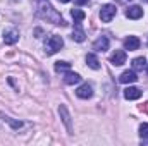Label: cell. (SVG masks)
Wrapping results in <instances>:
<instances>
[{
	"label": "cell",
	"mask_w": 148,
	"mask_h": 146,
	"mask_svg": "<svg viewBox=\"0 0 148 146\" xmlns=\"http://www.w3.org/2000/svg\"><path fill=\"white\" fill-rule=\"evenodd\" d=\"M40 16L41 17H45V19H48V21H52V23H55V24H66L64 23V19H62V16L52 7V5H48V3H43L41 7H40Z\"/></svg>",
	"instance_id": "obj_1"
},
{
	"label": "cell",
	"mask_w": 148,
	"mask_h": 146,
	"mask_svg": "<svg viewBox=\"0 0 148 146\" xmlns=\"http://www.w3.org/2000/svg\"><path fill=\"white\" fill-rule=\"evenodd\" d=\"M62 46H64V40H62V36L52 35V36L47 40V43H45V52H47V55H53V53H57Z\"/></svg>",
	"instance_id": "obj_2"
},
{
	"label": "cell",
	"mask_w": 148,
	"mask_h": 146,
	"mask_svg": "<svg viewBox=\"0 0 148 146\" xmlns=\"http://www.w3.org/2000/svg\"><path fill=\"white\" fill-rule=\"evenodd\" d=\"M115 14H117L115 5L107 3V5H103V7H102V10H100V19H102L103 23H110L112 19L115 17Z\"/></svg>",
	"instance_id": "obj_3"
},
{
	"label": "cell",
	"mask_w": 148,
	"mask_h": 146,
	"mask_svg": "<svg viewBox=\"0 0 148 146\" xmlns=\"http://www.w3.org/2000/svg\"><path fill=\"white\" fill-rule=\"evenodd\" d=\"M84 38H86V33H84V29H83L81 23H79V21H74L73 40H74V41H77V43H81V41H84Z\"/></svg>",
	"instance_id": "obj_4"
},
{
	"label": "cell",
	"mask_w": 148,
	"mask_h": 146,
	"mask_svg": "<svg viewBox=\"0 0 148 146\" xmlns=\"http://www.w3.org/2000/svg\"><path fill=\"white\" fill-rule=\"evenodd\" d=\"M110 62H112V65H115V67L126 64V52L124 50H115L110 55Z\"/></svg>",
	"instance_id": "obj_5"
},
{
	"label": "cell",
	"mask_w": 148,
	"mask_h": 146,
	"mask_svg": "<svg viewBox=\"0 0 148 146\" xmlns=\"http://www.w3.org/2000/svg\"><path fill=\"white\" fill-rule=\"evenodd\" d=\"M141 16H143V9H141L140 5H131V7L126 10V17H127V19L136 21V19H140Z\"/></svg>",
	"instance_id": "obj_6"
},
{
	"label": "cell",
	"mask_w": 148,
	"mask_h": 146,
	"mask_svg": "<svg viewBox=\"0 0 148 146\" xmlns=\"http://www.w3.org/2000/svg\"><path fill=\"white\" fill-rule=\"evenodd\" d=\"M140 45H141V41H140V38H138V36H127L126 40H124V48H126V50H129V52L138 50V48H140Z\"/></svg>",
	"instance_id": "obj_7"
},
{
	"label": "cell",
	"mask_w": 148,
	"mask_h": 146,
	"mask_svg": "<svg viewBox=\"0 0 148 146\" xmlns=\"http://www.w3.org/2000/svg\"><path fill=\"white\" fill-rule=\"evenodd\" d=\"M119 81L122 84H131V83H136L138 81V76L134 71H124V72L119 76Z\"/></svg>",
	"instance_id": "obj_8"
},
{
	"label": "cell",
	"mask_w": 148,
	"mask_h": 146,
	"mask_svg": "<svg viewBox=\"0 0 148 146\" xmlns=\"http://www.w3.org/2000/svg\"><path fill=\"white\" fill-rule=\"evenodd\" d=\"M109 45H110L109 38L107 36H100L98 40H95V43H93V50H97V52H105V50H109Z\"/></svg>",
	"instance_id": "obj_9"
},
{
	"label": "cell",
	"mask_w": 148,
	"mask_h": 146,
	"mask_svg": "<svg viewBox=\"0 0 148 146\" xmlns=\"http://www.w3.org/2000/svg\"><path fill=\"white\" fill-rule=\"evenodd\" d=\"M59 113H60V117H62V122L66 124V127H67V131H69V132H73V124H71V115H69V112H67V108H66L64 105H60V107H59Z\"/></svg>",
	"instance_id": "obj_10"
},
{
	"label": "cell",
	"mask_w": 148,
	"mask_h": 146,
	"mask_svg": "<svg viewBox=\"0 0 148 146\" xmlns=\"http://www.w3.org/2000/svg\"><path fill=\"white\" fill-rule=\"evenodd\" d=\"M76 95H77L79 98H83V100H86V98H91V95H93V88H91V86L86 83V84H83V86H79V88H77Z\"/></svg>",
	"instance_id": "obj_11"
},
{
	"label": "cell",
	"mask_w": 148,
	"mask_h": 146,
	"mask_svg": "<svg viewBox=\"0 0 148 146\" xmlns=\"http://www.w3.org/2000/svg\"><path fill=\"white\" fill-rule=\"evenodd\" d=\"M124 98L126 100H138V98H141V89L129 86V88L124 89Z\"/></svg>",
	"instance_id": "obj_12"
},
{
	"label": "cell",
	"mask_w": 148,
	"mask_h": 146,
	"mask_svg": "<svg viewBox=\"0 0 148 146\" xmlns=\"http://www.w3.org/2000/svg\"><path fill=\"white\" fill-rule=\"evenodd\" d=\"M17 40H19V33H17L16 29H9V31L3 33V41H5V45H14Z\"/></svg>",
	"instance_id": "obj_13"
},
{
	"label": "cell",
	"mask_w": 148,
	"mask_h": 146,
	"mask_svg": "<svg viewBox=\"0 0 148 146\" xmlns=\"http://www.w3.org/2000/svg\"><path fill=\"white\" fill-rule=\"evenodd\" d=\"M79 81H81V76L77 72H69V71H67L66 76H64V83H66V84H77Z\"/></svg>",
	"instance_id": "obj_14"
},
{
	"label": "cell",
	"mask_w": 148,
	"mask_h": 146,
	"mask_svg": "<svg viewBox=\"0 0 148 146\" xmlns=\"http://www.w3.org/2000/svg\"><path fill=\"white\" fill-rule=\"evenodd\" d=\"M86 64L91 67V69H100V62H98V59H97V55L95 53H88L86 55Z\"/></svg>",
	"instance_id": "obj_15"
},
{
	"label": "cell",
	"mask_w": 148,
	"mask_h": 146,
	"mask_svg": "<svg viewBox=\"0 0 148 146\" xmlns=\"http://www.w3.org/2000/svg\"><path fill=\"white\" fill-rule=\"evenodd\" d=\"M147 67V59L145 57H136L134 60H133V69L134 71H141V69H145Z\"/></svg>",
	"instance_id": "obj_16"
},
{
	"label": "cell",
	"mask_w": 148,
	"mask_h": 146,
	"mask_svg": "<svg viewBox=\"0 0 148 146\" xmlns=\"http://www.w3.org/2000/svg\"><path fill=\"white\" fill-rule=\"evenodd\" d=\"M69 69H71V64H69V62H64V60L55 62V71H57V72H64V71L67 72Z\"/></svg>",
	"instance_id": "obj_17"
},
{
	"label": "cell",
	"mask_w": 148,
	"mask_h": 146,
	"mask_svg": "<svg viewBox=\"0 0 148 146\" xmlns=\"http://www.w3.org/2000/svg\"><path fill=\"white\" fill-rule=\"evenodd\" d=\"M71 16H73L74 21H79V23L86 17V14H84L83 10H79V9H73V10H71Z\"/></svg>",
	"instance_id": "obj_18"
},
{
	"label": "cell",
	"mask_w": 148,
	"mask_h": 146,
	"mask_svg": "<svg viewBox=\"0 0 148 146\" xmlns=\"http://www.w3.org/2000/svg\"><path fill=\"white\" fill-rule=\"evenodd\" d=\"M140 136H141L143 139H148V124L147 122L140 126Z\"/></svg>",
	"instance_id": "obj_19"
},
{
	"label": "cell",
	"mask_w": 148,
	"mask_h": 146,
	"mask_svg": "<svg viewBox=\"0 0 148 146\" xmlns=\"http://www.w3.org/2000/svg\"><path fill=\"white\" fill-rule=\"evenodd\" d=\"M3 120H7V122H9V124H10L14 129H19V127L23 126V122H19V120H14V119H10V117H5Z\"/></svg>",
	"instance_id": "obj_20"
},
{
	"label": "cell",
	"mask_w": 148,
	"mask_h": 146,
	"mask_svg": "<svg viewBox=\"0 0 148 146\" xmlns=\"http://www.w3.org/2000/svg\"><path fill=\"white\" fill-rule=\"evenodd\" d=\"M90 0H74V3L76 5H84V3H88Z\"/></svg>",
	"instance_id": "obj_21"
},
{
	"label": "cell",
	"mask_w": 148,
	"mask_h": 146,
	"mask_svg": "<svg viewBox=\"0 0 148 146\" xmlns=\"http://www.w3.org/2000/svg\"><path fill=\"white\" fill-rule=\"evenodd\" d=\"M60 3H67V2H71V0H59Z\"/></svg>",
	"instance_id": "obj_22"
},
{
	"label": "cell",
	"mask_w": 148,
	"mask_h": 146,
	"mask_svg": "<svg viewBox=\"0 0 148 146\" xmlns=\"http://www.w3.org/2000/svg\"><path fill=\"white\" fill-rule=\"evenodd\" d=\"M141 2H145V3H147V2H148V0H141Z\"/></svg>",
	"instance_id": "obj_23"
}]
</instances>
